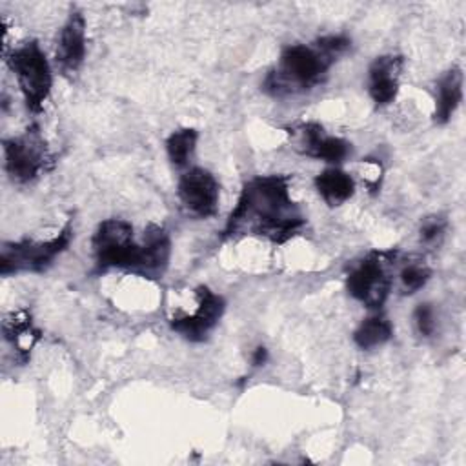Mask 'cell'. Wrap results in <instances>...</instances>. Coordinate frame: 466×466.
<instances>
[{
  "instance_id": "cell-1",
  "label": "cell",
  "mask_w": 466,
  "mask_h": 466,
  "mask_svg": "<svg viewBox=\"0 0 466 466\" xmlns=\"http://www.w3.org/2000/svg\"><path fill=\"white\" fill-rule=\"evenodd\" d=\"M304 224L306 218L289 195V177L258 175L244 184L224 237L253 235L284 244L299 235Z\"/></svg>"
},
{
  "instance_id": "cell-2",
  "label": "cell",
  "mask_w": 466,
  "mask_h": 466,
  "mask_svg": "<svg viewBox=\"0 0 466 466\" xmlns=\"http://www.w3.org/2000/svg\"><path fill=\"white\" fill-rule=\"evenodd\" d=\"M350 46L351 40L344 35L322 36L309 46H288L282 49L279 64L264 78L262 89L275 98L306 93L324 82L329 67Z\"/></svg>"
},
{
  "instance_id": "cell-3",
  "label": "cell",
  "mask_w": 466,
  "mask_h": 466,
  "mask_svg": "<svg viewBox=\"0 0 466 466\" xmlns=\"http://www.w3.org/2000/svg\"><path fill=\"white\" fill-rule=\"evenodd\" d=\"M91 248L98 271L118 268L137 273L142 244L135 240L129 222L120 218L100 222L91 238Z\"/></svg>"
},
{
  "instance_id": "cell-4",
  "label": "cell",
  "mask_w": 466,
  "mask_h": 466,
  "mask_svg": "<svg viewBox=\"0 0 466 466\" xmlns=\"http://www.w3.org/2000/svg\"><path fill=\"white\" fill-rule=\"evenodd\" d=\"M7 64L16 76L24 102L29 111H42L53 86L49 62L38 42H27L7 55Z\"/></svg>"
},
{
  "instance_id": "cell-5",
  "label": "cell",
  "mask_w": 466,
  "mask_h": 466,
  "mask_svg": "<svg viewBox=\"0 0 466 466\" xmlns=\"http://www.w3.org/2000/svg\"><path fill=\"white\" fill-rule=\"evenodd\" d=\"M73 237L71 224H66L60 233L46 242L36 240H18L5 242L0 253V273L4 277L13 273H40L51 266V262L66 251Z\"/></svg>"
},
{
  "instance_id": "cell-6",
  "label": "cell",
  "mask_w": 466,
  "mask_h": 466,
  "mask_svg": "<svg viewBox=\"0 0 466 466\" xmlns=\"http://www.w3.org/2000/svg\"><path fill=\"white\" fill-rule=\"evenodd\" d=\"M395 257L393 251H371L357 262L346 279L348 293L362 302L366 308L377 309L388 299L391 289V277L386 264Z\"/></svg>"
},
{
  "instance_id": "cell-7",
  "label": "cell",
  "mask_w": 466,
  "mask_h": 466,
  "mask_svg": "<svg viewBox=\"0 0 466 466\" xmlns=\"http://www.w3.org/2000/svg\"><path fill=\"white\" fill-rule=\"evenodd\" d=\"M4 157L5 171L13 180H33L47 162V147L38 127H31L20 137L4 140Z\"/></svg>"
},
{
  "instance_id": "cell-8",
  "label": "cell",
  "mask_w": 466,
  "mask_h": 466,
  "mask_svg": "<svg viewBox=\"0 0 466 466\" xmlns=\"http://www.w3.org/2000/svg\"><path fill=\"white\" fill-rule=\"evenodd\" d=\"M178 198L184 208L200 218L213 217L218 208L220 187L217 178L202 167H191L178 178Z\"/></svg>"
},
{
  "instance_id": "cell-9",
  "label": "cell",
  "mask_w": 466,
  "mask_h": 466,
  "mask_svg": "<svg viewBox=\"0 0 466 466\" xmlns=\"http://www.w3.org/2000/svg\"><path fill=\"white\" fill-rule=\"evenodd\" d=\"M197 309L191 315H177L171 319V328L191 342H202L217 326L224 313V299L213 293L208 286L197 288Z\"/></svg>"
},
{
  "instance_id": "cell-10",
  "label": "cell",
  "mask_w": 466,
  "mask_h": 466,
  "mask_svg": "<svg viewBox=\"0 0 466 466\" xmlns=\"http://www.w3.org/2000/svg\"><path fill=\"white\" fill-rule=\"evenodd\" d=\"M293 135L299 138V151L320 158L324 162L339 164L351 153V144H348L344 138L326 135L322 126L315 122L300 124L293 129Z\"/></svg>"
},
{
  "instance_id": "cell-11",
  "label": "cell",
  "mask_w": 466,
  "mask_h": 466,
  "mask_svg": "<svg viewBox=\"0 0 466 466\" xmlns=\"http://www.w3.org/2000/svg\"><path fill=\"white\" fill-rule=\"evenodd\" d=\"M402 64L400 55H382L371 62L368 69V93L377 107H384L395 100Z\"/></svg>"
},
{
  "instance_id": "cell-12",
  "label": "cell",
  "mask_w": 466,
  "mask_h": 466,
  "mask_svg": "<svg viewBox=\"0 0 466 466\" xmlns=\"http://www.w3.org/2000/svg\"><path fill=\"white\" fill-rule=\"evenodd\" d=\"M86 56V18L73 9L60 29L56 46V64L64 73H75Z\"/></svg>"
},
{
  "instance_id": "cell-13",
  "label": "cell",
  "mask_w": 466,
  "mask_h": 466,
  "mask_svg": "<svg viewBox=\"0 0 466 466\" xmlns=\"http://www.w3.org/2000/svg\"><path fill=\"white\" fill-rule=\"evenodd\" d=\"M142 251L137 273L146 279H158L164 275L169 257H171V240L164 228L151 224L144 231L142 238Z\"/></svg>"
},
{
  "instance_id": "cell-14",
  "label": "cell",
  "mask_w": 466,
  "mask_h": 466,
  "mask_svg": "<svg viewBox=\"0 0 466 466\" xmlns=\"http://www.w3.org/2000/svg\"><path fill=\"white\" fill-rule=\"evenodd\" d=\"M462 71L461 67L453 66L448 69L437 82V95H435V113L433 118L437 124H446L457 111L462 100Z\"/></svg>"
},
{
  "instance_id": "cell-15",
  "label": "cell",
  "mask_w": 466,
  "mask_h": 466,
  "mask_svg": "<svg viewBox=\"0 0 466 466\" xmlns=\"http://www.w3.org/2000/svg\"><path fill=\"white\" fill-rule=\"evenodd\" d=\"M315 189L322 200L333 208L340 206L353 195L355 182L346 171L339 167H328L315 177Z\"/></svg>"
},
{
  "instance_id": "cell-16",
  "label": "cell",
  "mask_w": 466,
  "mask_h": 466,
  "mask_svg": "<svg viewBox=\"0 0 466 466\" xmlns=\"http://www.w3.org/2000/svg\"><path fill=\"white\" fill-rule=\"evenodd\" d=\"M4 333H5V339L11 340V344L15 346L16 353L22 357V362L27 360L31 348L40 337V331L33 328L29 317H25L24 313H16L13 315L11 320L9 319L4 320Z\"/></svg>"
},
{
  "instance_id": "cell-17",
  "label": "cell",
  "mask_w": 466,
  "mask_h": 466,
  "mask_svg": "<svg viewBox=\"0 0 466 466\" xmlns=\"http://www.w3.org/2000/svg\"><path fill=\"white\" fill-rule=\"evenodd\" d=\"M393 335L391 322L382 315H371L364 319L353 333V340L360 350H371L388 342Z\"/></svg>"
},
{
  "instance_id": "cell-18",
  "label": "cell",
  "mask_w": 466,
  "mask_h": 466,
  "mask_svg": "<svg viewBox=\"0 0 466 466\" xmlns=\"http://www.w3.org/2000/svg\"><path fill=\"white\" fill-rule=\"evenodd\" d=\"M197 138H198V133L193 127H182L173 131L166 140V151H167L169 162L177 167L186 166L193 157Z\"/></svg>"
},
{
  "instance_id": "cell-19",
  "label": "cell",
  "mask_w": 466,
  "mask_h": 466,
  "mask_svg": "<svg viewBox=\"0 0 466 466\" xmlns=\"http://www.w3.org/2000/svg\"><path fill=\"white\" fill-rule=\"evenodd\" d=\"M430 277H431V271L426 264H422L419 260L417 262H406L404 268L399 273L402 293L411 295V293L419 291L422 286H426Z\"/></svg>"
},
{
  "instance_id": "cell-20",
  "label": "cell",
  "mask_w": 466,
  "mask_h": 466,
  "mask_svg": "<svg viewBox=\"0 0 466 466\" xmlns=\"http://www.w3.org/2000/svg\"><path fill=\"white\" fill-rule=\"evenodd\" d=\"M446 231V218L442 217H428L424 218V222L420 224V242L424 244H431L435 240H439Z\"/></svg>"
},
{
  "instance_id": "cell-21",
  "label": "cell",
  "mask_w": 466,
  "mask_h": 466,
  "mask_svg": "<svg viewBox=\"0 0 466 466\" xmlns=\"http://www.w3.org/2000/svg\"><path fill=\"white\" fill-rule=\"evenodd\" d=\"M413 320L417 326V331L422 337H430L435 331V315L433 308L430 304H419L413 311Z\"/></svg>"
},
{
  "instance_id": "cell-22",
  "label": "cell",
  "mask_w": 466,
  "mask_h": 466,
  "mask_svg": "<svg viewBox=\"0 0 466 466\" xmlns=\"http://www.w3.org/2000/svg\"><path fill=\"white\" fill-rule=\"evenodd\" d=\"M268 360V350L264 346H257L251 353V364L253 366H262Z\"/></svg>"
}]
</instances>
